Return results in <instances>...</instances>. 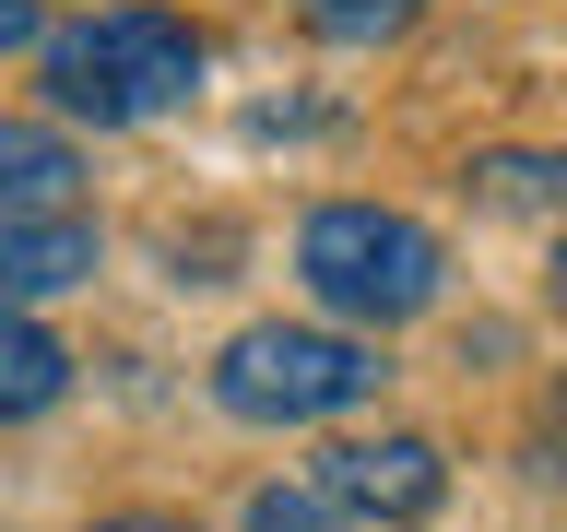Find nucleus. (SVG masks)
I'll list each match as a JSON object with an SVG mask.
<instances>
[{"mask_svg": "<svg viewBox=\"0 0 567 532\" xmlns=\"http://www.w3.org/2000/svg\"><path fill=\"white\" fill-rule=\"evenodd\" d=\"M248 532H343V509L319 485H260L248 497Z\"/></svg>", "mask_w": 567, "mask_h": 532, "instance_id": "9d476101", "label": "nucleus"}, {"mask_svg": "<svg viewBox=\"0 0 567 532\" xmlns=\"http://www.w3.org/2000/svg\"><path fill=\"white\" fill-rule=\"evenodd\" d=\"M83 190V154H71L48 119H0V213L24 225V213H71Z\"/></svg>", "mask_w": 567, "mask_h": 532, "instance_id": "423d86ee", "label": "nucleus"}, {"mask_svg": "<svg viewBox=\"0 0 567 532\" xmlns=\"http://www.w3.org/2000/svg\"><path fill=\"white\" fill-rule=\"evenodd\" d=\"M425 0H308V24L331 35V48H379V35H402Z\"/></svg>", "mask_w": 567, "mask_h": 532, "instance_id": "1a4fd4ad", "label": "nucleus"}, {"mask_svg": "<svg viewBox=\"0 0 567 532\" xmlns=\"http://www.w3.org/2000/svg\"><path fill=\"white\" fill-rule=\"evenodd\" d=\"M35 60H48V106L60 119L131 131V119H154V106H177L202 83V35L177 24V12H154V0H118L95 24H60Z\"/></svg>", "mask_w": 567, "mask_h": 532, "instance_id": "f257e3e1", "label": "nucleus"}, {"mask_svg": "<svg viewBox=\"0 0 567 532\" xmlns=\"http://www.w3.org/2000/svg\"><path fill=\"white\" fill-rule=\"evenodd\" d=\"M83 532H202V521H166V509H106V521H83Z\"/></svg>", "mask_w": 567, "mask_h": 532, "instance_id": "f8f14e48", "label": "nucleus"}, {"mask_svg": "<svg viewBox=\"0 0 567 532\" xmlns=\"http://www.w3.org/2000/svg\"><path fill=\"white\" fill-rule=\"evenodd\" d=\"M556 296H567V237H556Z\"/></svg>", "mask_w": 567, "mask_h": 532, "instance_id": "ddd939ff", "label": "nucleus"}, {"mask_svg": "<svg viewBox=\"0 0 567 532\" xmlns=\"http://www.w3.org/2000/svg\"><path fill=\"white\" fill-rule=\"evenodd\" d=\"M60 390H71V344L35 331L24 308H0V415H48Z\"/></svg>", "mask_w": 567, "mask_h": 532, "instance_id": "0eeeda50", "label": "nucleus"}, {"mask_svg": "<svg viewBox=\"0 0 567 532\" xmlns=\"http://www.w3.org/2000/svg\"><path fill=\"white\" fill-rule=\"evenodd\" d=\"M95 284V225L83 213H0V308H35V296H71Z\"/></svg>", "mask_w": 567, "mask_h": 532, "instance_id": "39448f33", "label": "nucleus"}, {"mask_svg": "<svg viewBox=\"0 0 567 532\" xmlns=\"http://www.w3.org/2000/svg\"><path fill=\"white\" fill-rule=\"evenodd\" d=\"M296 273H308V296L331 319L390 331V319H425V308H437L450 248L425 237L414 213H390V202H319L308 225H296Z\"/></svg>", "mask_w": 567, "mask_h": 532, "instance_id": "f03ea898", "label": "nucleus"}, {"mask_svg": "<svg viewBox=\"0 0 567 532\" xmlns=\"http://www.w3.org/2000/svg\"><path fill=\"white\" fill-rule=\"evenodd\" d=\"M213 402L248 426H319L379 402V344L354 331H319V319H248L237 344L213 355Z\"/></svg>", "mask_w": 567, "mask_h": 532, "instance_id": "7ed1b4c3", "label": "nucleus"}, {"mask_svg": "<svg viewBox=\"0 0 567 532\" xmlns=\"http://www.w3.org/2000/svg\"><path fill=\"white\" fill-rule=\"evenodd\" d=\"M319 497L343 509V521H437V497H450V461L437 438H331L319 450Z\"/></svg>", "mask_w": 567, "mask_h": 532, "instance_id": "20e7f679", "label": "nucleus"}, {"mask_svg": "<svg viewBox=\"0 0 567 532\" xmlns=\"http://www.w3.org/2000/svg\"><path fill=\"white\" fill-rule=\"evenodd\" d=\"M12 48H48V12H35V0H0V60H12Z\"/></svg>", "mask_w": 567, "mask_h": 532, "instance_id": "9b49d317", "label": "nucleus"}, {"mask_svg": "<svg viewBox=\"0 0 567 532\" xmlns=\"http://www.w3.org/2000/svg\"><path fill=\"white\" fill-rule=\"evenodd\" d=\"M473 190H485L496 213H532V202H567V154H485V166H473Z\"/></svg>", "mask_w": 567, "mask_h": 532, "instance_id": "6e6552de", "label": "nucleus"}]
</instances>
